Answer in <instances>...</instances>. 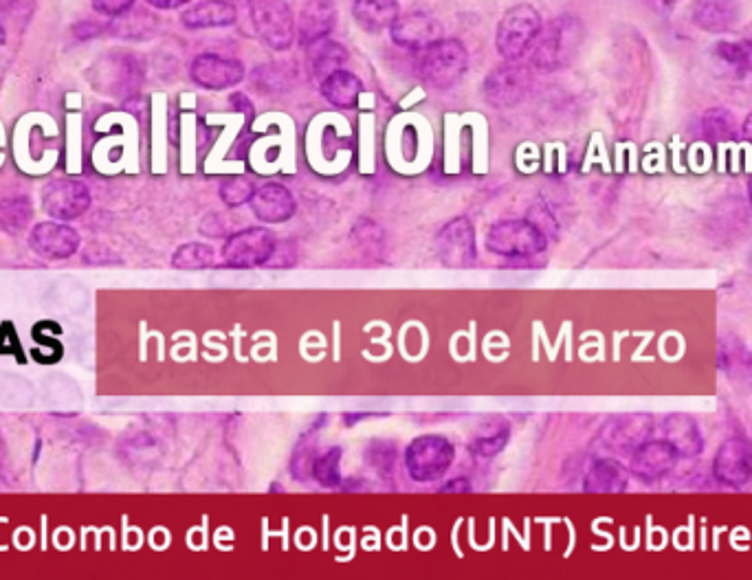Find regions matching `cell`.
Masks as SVG:
<instances>
[{"label":"cell","mask_w":752,"mask_h":580,"mask_svg":"<svg viewBox=\"0 0 752 580\" xmlns=\"http://www.w3.org/2000/svg\"><path fill=\"white\" fill-rule=\"evenodd\" d=\"M484 247L504 260H530L546 251L548 238L530 220H500L486 233Z\"/></svg>","instance_id":"277c9868"},{"label":"cell","mask_w":752,"mask_h":580,"mask_svg":"<svg viewBox=\"0 0 752 580\" xmlns=\"http://www.w3.org/2000/svg\"><path fill=\"white\" fill-rule=\"evenodd\" d=\"M363 93V82L355 73L350 71H337L322 82V95L330 106L339 110H350L359 104Z\"/></svg>","instance_id":"4316f807"},{"label":"cell","mask_w":752,"mask_h":580,"mask_svg":"<svg viewBox=\"0 0 752 580\" xmlns=\"http://www.w3.org/2000/svg\"><path fill=\"white\" fill-rule=\"evenodd\" d=\"M104 31H106V25H102V22L82 20L73 27V36L80 38V40H88V38L99 36V33H104Z\"/></svg>","instance_id":"60d3db41"},{"label":"cell","mask_w":752,"mask_h":580,"mask_svg":"<svg viewBox=\"0 0 752 580\" xmlns=\"http://www.w3.org/2000/svg\"><path fill=\"white\" fill-rule=\"evenodd\" d=\"M662 435L678 457H695L704 449L700 425L689 414H669L662 422Z\"/></svg>","instance_id":"44dd1931"},{"label":"cell","mask_w":752,"mask_h":580,"mask_svg":"<svg viewBox=\"0 0 752 580\" xmlns=\"http://www.w3.org/2000/svg\"><path fill=\"white\" fill-rule=\"evenodd\" d=\"M5 40H7V33H5V27L0 25V44H5Z\"/></svg>","instance_id":"7dc6e473"},{"label":"cell","mask_w":752,"mask_h":580,"mask_svg":"<svg viewBox=\"0 0 752 580\" xmlns=\"http://www.w3.org/2000/svg\"><path fill=\"white\" fill-rule=\"evenodd\" d=\"M256 183L251 181L247 176H227L223 185L218 189V196L223 203L231 209H238L242 205L251 203L253 194H256Z\"/></svg>","instance_id":"74e56055"},{"label":"cell","mask_w":752,"mask_h":580,"mask_svg":"<svg viewBox=\"0 0 752 580\" xmlns=\"http://www.w3.org/2000/svg\"><path fill=\"white\" fill-rule=\"evenodd\" d=\"M297 258H300V251H297V244L293 240H275V247L264 269H293Z\"/></svg>","instance_id":"f35d334b"},{"label":"cell","mask_w":752,"mask_h":580,"mask_svg":"<svg viewBox=\"0 0 752 580\" xmlns=\"http://www.w3.org/2000/svg\"><path fill=\"white\" fill-rule=\"evenodd\" d=\"M469 69V51L456 38H442L414 53V73L434 91L456 86Z\"/></svg>","instance_id":"7a4b0ae2"},{"label":"cell","mask_w":752,"mask_h":580,"mask_svg":"<svg viewBox=\"0 0 752 580\" xmlns=\"http://www.w3.org/2000/svg\"><path fill=\"white\" fill-rule=\"evenodd\" d=\"M225 225H227L225 216H220V214H209V216L203 220L201 231L205 233V236H209V238L225 236Z\"/></svg>","instance_id":"b9f144b4"},{"label":"cell","mask_w":752,"mask_h":580,"mask_svg":"<svg viewBox=\"0 0 752 580\" xmlns=\"http://www.w3.org/2000/svg\"><path fill=\"white\" fill-rule=\"evenodd\" d=\"M715 58L735 73L752 69V44L750 42H717Z\"/></svg>","instance_id":"d590c367"},{"label":"cell","mask_w":752,"mask_h":580,"mask_svg":"<svg viewBox=\"0 0 752 580\" xmlns=\"http://www.w3.org/2000/svg\"><path fill=\"white\" fill-rule=\"evenodd\" d=\"M702 130H704L706 139H709L715 145L728 143V141H733L737 137L735 121H733L731 113H728V110H724V108L706 110L704 117H702Z\"/></svg>","instance_id":"d6a6232c"},{"label":"cell","mask_w":752,"mask_h":580,"mask_svg":"<svg viewBox=\"0 0 752 580\" xmlns=\"http://www.w3.org/2000/svg\"><path fill=\"white\" fill-rule=\"evenodd\" d=\"M629 486V471L616 460H599L583 479V490L590 495H618Z\"/></svg>","instance_id":"cb8c5ba5"},{"label":"cell","mask_w":752,"mask_h":580,"mask_svg":"<svg viewBox=\"0 0 752 580\" xmlns=\"http://www.w3.org/2000/svg\"><path fill=\"white\" fill-rule=\"evenodd\" d=\"M306 53V75L313 82L322 84L326 77H330L337 71H344V64L350 60V53L344 44L337 40H322L313 44V47L304 49Z\"/></svg>","instance_id":"ffe728a7"},{"label":"cell","mask_w":752,"mask_h":580,"mask_svg":"<svg viewBox=\"0 0 752 580\" xmlns=\"http://www.w3.org/2000/svg\"><path fill=\"white\" fill-rule=\"evenodd\" d=\"M341 457H344V449L341 446H330L328 451L319 453L315 466H313V477L317 479L319 486L324 488H335L341 484Z\"/></svg>","instance_id":"e575fe53"},{"label":"cell","mask_w":752,"mask_h":580,"mask_svg":"<svg viewBox=\"0 0 752 580\" xmlns=\"http://www.w3.org/2000/svg\"><path fill=\"white\" fill-rule=\"evenodd\" d=\"M91 84L99 91L108 95L124 97L128 93H135L143 80V64L141 58L128 51L108 53L106 58L99 60L91 71Z\"/></svg>","instance_id":"52a82bcc"},{"label":"cell","mask_w":752,"mask_h":580,"mask_svg":"<svg viewBox=\"0 0 752 580\" xmlns=\"http://www.w3.org/2000/svg\"><path fill=\"white\" fill-rule=\"evenodd\" d=\"M742 132H744V137H746L748 141H752V115H748V117H746L744 126H742Z\"/></svg>","instance_id":"bcb514c9"},{"label":"cell","mask_w":752,"mask_h":580,"mask_svg":"<svg viewBox=\"0 0 752 580\" xmlns=\"http://www.w3.org/2000/svg\"><path fill=\"white\" fill-rule=\"evenodd\" d=\"M295 80L293 71L289 66H278V64H264L258 66L253 71V80L251 86H256V91L267 97H280L282 93L291 91V84Z\"/></svg>","instance_id":"f1b7e54d"},{"label":"cell","mask_w":752,"mask_h":580,"mask_svg":"<svg viewBox=\"0 0 752 580\" xmlns=\"http://www.w3.org/2000/svg\"><path fill=\"white\" fill-rule=\"evenodd\" d=\"M717 367H720L733 383L752 387V352L742 341H720V345H717Z\"/></svg>","instance_id":"d4e9b609"},{"label":"cell","mask_w":752,"mask_h":580,"mask_svg":"<svg viewBox=\"0 0 752 580\" xmlns=\"http://www.w3.org/2000/svg\"><path fill=\"white\" fill-rule=\"evenodd\" d=\"M436 255L447 269H469L478 260V240L469 218H453L436 233Z\"/></svg>","instance_id":"30bf717a"},{"label":"cell","mask_w":752,"mask_h":580,"mask_svg":"<svg viewBox=\"0 0 752 580\" xmlns=\"http://www.w3.org/2000/svg\"><path fill=\"white\" fill-rule=\"evenodd\" d=\"M33 214L31 200L27 196H7L0 198V229L3 231H20L29 225Z\"/></svg>","instance_id":"1f68e13d"},{"label":"cell","mask_w":752,"mask_h":580,"mask_svg":"<svg viewBox=\"0 0 752 580\" xmlns=\"http://www.w3.org/2000/svg\"><path fill=\"white\" fill-rule=\"evenodd\" d=\"M713 475L728 488H744L752 479V442L744 438L726 440L715 453Z\"/></svg>","instance_id":"5bb4252c"},{"label":"cell","mask_w":752,"mask_h":580,"mask_svg":"<svg viewBox=\"0 0 752 580\" xmlns=\"http://www.w3.org/2000/svg\"><path fill=\"white\" fill-rule=\"evenodd\" d=\"M322 420H326V416ZM322 420H319L313 429H308L293 449L291 475L297 479V482H306V479L313 477V466L319 455L317 453V433H319L317 429L319 425H322Z\"/></svg>","instance_id":"f546056e"},{"label":"cell","mask_w":752,"mask_h":580,"mask_svg":"<svg viewBox=\"0 0 752 580\" xmlns=\"http://www.w3.org/2000/svg\"><path fill=\"white\" fill-rule=\"evenodd\" d=\"M273 247V231L262 227H247L231 233L225 240L223 260L231 269H258V266L267 264Z\"/></svg>","instance_id":"9c48e42d"},{"label":"cell","mask_w":752,"mask_h":580,"mask_svg":"<svg viewBox=\"0 0 752 580\" xmlns=\"http://www.w3.org/2000/svg\"><path fill=\"white\" fill-rule=\"evenodd\" d=\"M42 207L53 220H75L91 207V194L80 181L55 178L42 189Z\"/></svg>","instance_id":"8fae6325"},{"label":"cell","mask_w":752,"mask_h":580,"mask_svg":"<svg viewBox=\"0 0 752 580\" xmlns=\"http://www.w3.org/2000/svg\"><path fill=\"white\" fill-rule=\"evenodd\" d=\"M442 22L431 14V11L425 9H412V11H401V16L392 25L390 36L394 44L403 49H414L420 51L442 40Z\"/></svg>","instance_id":"7c38bea8"},{"label":"cell","mask_w":752,"mask_h":580,"mask_svg":"<svg viewBox=\"0 0 752 580\" xmlns=\"http://www.w3.org/2000/svg\"><path fill=\"white\" fill-rule=\"evenodd\" d=\"M253 216L267 225H282L295 216V196L280 183H264L251 198Z\"/></svg>","instance_id":"d6986e66"},{"label":"cell","mask_w":752,"mask_h":580,"mask_svg":"<svg viewBox=\"0 0 752 580\" xmlns=\"http://www.w3.org/2000/svg\"><path fill=\"white\" fill-rule=\"evenodd\" d=\"M190 77L194 84L207 88V91H227L245 80V66L234 58L201 53L190 64Z\"/></svg>","instance_id":"4fadbf2b"},{"label":"cell","mask_w":752,"mask_h":580,"mask_svg":"<svg viewBox=\"0 0 752 580\" xmlns=\"http://www.w3.org/2000/svg\"><path fill=\"white\" fill-rule=\"evenodd\" d=\"M544 20L533 5L519 3L504 11L497 22L495 49L506 62H524L539 36Z\"/></svg>","instance_id":"3957f363"},{"label":"cell","mask_w":752,"mask_h":580,"mask_svg":"<svg viewBox=\"0 0 752 580\" xmlns=\"http://www.w3.org/2000/svg\"><path fill=\"white\" fill-rule=\"evenodd\" d=\"M396 455V442L374 440L366 451V462L379 477L392 479L396 473Z\"/></svg>","instance_id":"836d02e7"},{"label":"cell","mask_w":752,"mask_h":580,"mask_svg":"<svg viewBox=\"0 0 752 580\" xmlns=\"http://www.w3.org/2000/svg\"><path fill=\"white\" fill-rule=\"evenodd\" d=\"M678 462V453L667 440H647L632 453L629 473L645 484L660 482L662 477L671 473V468Z\"/></svg>","instance_id":"2e32d148"},{"label":"cell","mask_w":752,"mask_h":580,"mask_svg":"<svg viewBox=\"0 0 752 580\" xmlns=\"http://www.w3.org/2000/svg\"><path fill=\"white\" fill-rule=\"evenodd\" d=\"M651 433H654V416L625 414L607 422L601 431V442L610 451L632 455L640 444L651 440Z\"/></svg>","instance_id":"9a60e30c"},{"label":"cell","mask_w":752,"mask_h":580,"mask_svg":"<svg viewBox=\"0 0 752 580\" xmlns=\"http://www.w3.org/2000/svg\"><path fill=\"white\" fill-rule=\"evenodd\" d=\"M185 3L183 0H150V7H157V9H176V7H183Z\"/></svg>","instance_id":"f6af8a7d"},{"label":"cell","mask_w":752,"mask_h":580,"mask_svg":"<svg viewBox=\"0 0 752 580\" xmlns=\"http://www.w3.org/2000/svg\"><path fill=\"white\" fill-rule=\"evenodd\" d=\"M249 20L256 38L271 51H289L295 42V16L289 3L262 0L249 5Z\"/></svg>","instance_id":"8992f818"},{"label":"cell","mask_w":752,"mask_h":580,"mask_svg":"<svg viewBox=\"0 0 752 580\" xmlns=\"http://www.w3.org/2000/svg\"><path fill=\"white\" fill-rule=\"evenodd\" d=\"M440 493H460V495H464V493H471V484H469V479H464V477H458V479H451V482H447L445 486H442L440 488Z\"/></svg>","instance_id":"7bdbcfd3"},{"label":"cell","mask_w":752,"mask_h":580,"mask_svg":"<svg viewBox=\"0 0 752 580\" xmlns=\"http://www.w3.org/2000/svg\"><path fill=\"white\" fill-rule=\"evenodd\" d=\"M337 25V9L333 3H324V0H313V3H304L295 16V36L300 40L304 49L313 47V44L328 40L330 33L335 31Z\"/></svg>","instance_id":"ac0fdd59"},{"label":"cell","mask_w":752,"mask_h":580,"mask_svg":"<svg viewBox=\"0 0 752 580\" xmlns=\"http://www.w3.org/2000/svg\"><path fill=\"white\" fill-rule=\"evenodd\" d=\"M352 242L357 244V249L368 255V258H379L385 249V233L383 229L372 220H361L352 229Z\"/></svg>","instance_id":"8d00e7d4"},{"label":"cell","mask_w":752,"mask_h":580,"mask_svg":"<svg viewBox=\"0 0 752 580\" xmlns=\"http://www.w3.org/2000/svg\"><path fill=\"white\" fill-rule=\"evenodd\" d=\"M216 262V251L203 242L183 244L172 255V266L179 271H205Z\"/></svg>","instance_id":"4dcf8cb0"},{"label":"cell","mask_w":752,"mask_h":580,"mask_svg":"<svg viewBox=\"0 0 752 580\" xmlns=\"http://www.w3.org/2000/svg\"><path fill=\"white\" fill-rule=\"evenodd\" d=\"M530 84H533V73L526 62H502L486 75L482 93L486 104L493 108H513L524 102Z\"/></svg>","instance_id":"ba28073f"},{"label":"cell","mask_w":752,"mask_h":580,"mask_svg":"<svg viewBox=\"0 0 752 580\" xmlns=\"http://www.w3.org/2000/svg\"><path fill=\"white\" fill-rule=\"evenodd\" d=\"M238 18V9L234 3L225 0H203L194 3L181 14V22L187 29H216L234 25Z\"/></svg>","instance_id":"603a6c76"},{"label":"cell","mask_w":752,"mask_h":580,"mask_svg":"<svg viewBox=\"0 0 752 580\" xmlns=\"http://www.w3.org/2000/svg\"><path fill=\"white\" fill-rule=\"evenodd\" d=\"M453 462H456V449L445 435H420L405 449L407 473L418 484L436 482L447 475Z\"/></svg>","instance_id":"5b68a950"},{"label":"cell","mask_w":752,"mask_h":580,"mask_svg":"<svg viewBox=\"0 0 752 580\" xmlns=\"http://www.w3.org/2000/svg\"><path fill=\"white\" fill-rule=\"evenodd\" d=\"M508 440H511V422L504 416H489L473 429L469 451L480 460H489L504 451Z\"/></svg>","instance_id":"7402d4cb"},{"label":"cell","mask_w":752,"mask_h":580,"mask_svg":"<svg viewBox=\"0 0 752 580\" xmlns=\"http://www.w3.org/2000/svg\"><path fill=\"white\" fill-rule=\"evenodd\" d=\"M739 7L733 3H717V0H711V3H698L693 9V20L695 25L704 31H728L733 27V22L737 20Z\"/></svg>","instance_id":"83f0119b"},{"label":"cell","mask_w":752,"mask_h":580,"mask_svg":"<svg viewBox=\"0 0 752 580\" xmlns=\"http://www.w3.org/2000/svg\"><path fill=\"white\" fill-rule=\"evenodd\" d=\"M229 104L234 110H240V113H247L251 115L253 113V104L249 102V97L245 93H234L229 97Z\"/></svg>","instance_id":"ee69618b"},{"label":"cell","mask_w":752,"mask_h":580,"mask_svg":"<svg viewBox=\"0 0 752 580\" xmlns=\"http://www.w3.org/2000/svg\"><path fill=\"white\" fill-rule=\"evenodd\" d=\"M29 247L44 260H66L80 247V233L62 222H40L31 231Z\"/></svg>","instance_id":"e0dca14e"},{"label":"cell","mask_w":752,"mask_h":580,"mask_svg":"<svg viewBox=\"0 0 752 580\" xmlns=\"http://www.w3.org/2000/svg\"><path fill=\"white\" fill-rule=\"evenodd\" d=\"M93 7L104 16L124 18L132 9H135V3H130V0H97V3H93Z\"/></svg>","instance_id":"ab89813d"},{"label":"cell","mask_w":752,"mask_h":580,"mask_svg":"<svg viewBox=\"0 0 752 580\" xmlns=\"http://www.w3.org/2000/svg\"><path fill=\"white\" fill-rule=\"evenodd\" d=\"M398 16H401V5L394 3V0H359V3H352V18L368 33L392 29Z\"/></svg>","instance_id":"484cf974"},{"label":"cell","mask_w":752,"mask_h":580,"mask_svg":"<svg viewBox=\"0 0 752 580\" xmlns=\"http://www.w3.org/2000/svg\"><path fill=\"white\" fill-rule=\"evenodd\" d=\"M748 198H750V205H752V178L748 181Z\"/></svg>","instance_id":"c3c4849f"},{"label":"cell","mask_w":752,"mask_h":580,"mask_svg":"<svg viewBox=\"0 0 752 580\" xmlns=\"http://www.w3.org/2000/svg\"><path fill=\"white\" fill-rule=\"evenodd\" d=\"M585 40V27L581 18L563 14L552 18L541 27L539 36L528 53V66L541 73L566 69L581 51Z\"/></svg>","instance_id":"6da1fadb"}]
</instances>
